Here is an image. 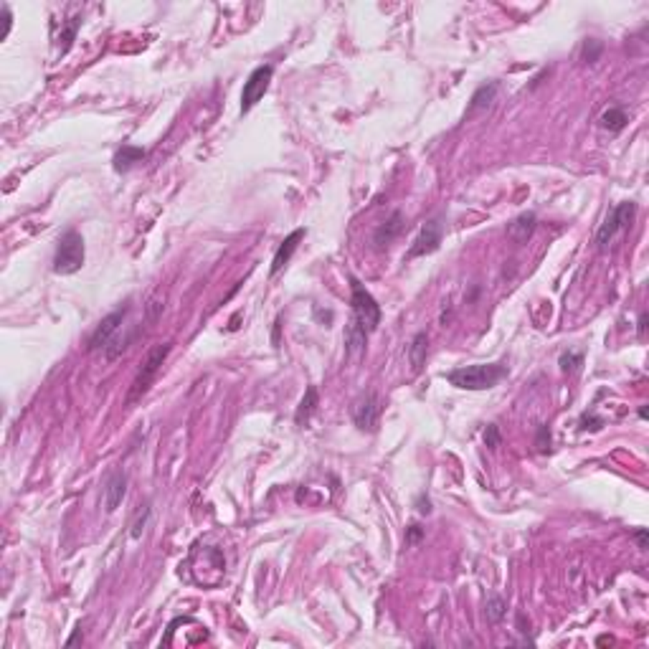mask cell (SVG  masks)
Listing matches in <instances>:
<instances>
[{
    "label": "cell",
    "mask_w": 649,
    "mask_h": 649,
    "mask_svg": "<svg viewBox=\"0 0 649 649\" xmlns=\"http://www.w3.org/2000/svg\"><path fill=\"white\" fill-rule=\"evenodd\" d=\"M507 376V368L503 363H480V365H461L449 370L447 381L461 391H487Z\"/></svg>",
    "instance_id": "cell-1"
},
{
    "label": "cell",
    "mask_w": 649,
    "mask_h": 649,
    "mask_svg": "<svg viewBox=\"0 0 649 649\" xmlns=\"http://www.w3.org/2000/svg\"><path fill=\"white\" fill-rule=\"evenodd\" d=\"M426 353H429V335L426 333H416L409 345V363H411L413 373H419L426 363Z\"/></svg>",
    "instance_id": "cell-17"
},
{
    "label": "cell",
    "mask_w": 649,
    "mask_h": 649,
    "mask_svg": "<svg viewBox=\"0 0 649 649\" xmlns=\"http://www.w3.org/2000/svg\"><path fill=\"white\" fill-rule=\"evenodd\" d=\"M401 231H404V213H401V211H393L391 216L385 218L383 224L376 229V234H373V244H376V249H385V246L391 244Z\"/></svg>",
    "instance_id": "cell-13"
},
{
    "label": "cell",
    "mask_w": 649,
    "mask_h": 649,
    "mask_svg": "<svg viewBox=\"0 0 649 649\" xmlns=\"http://www.w3.org/2000/svg\"><path fill=\"white\" fill-rule=\"evenodd\" d=\"M84 238L74 229H69L59 238L56 254H54V272L56 274H77L84 266Z\"/></svg>",
    "instance_id": "cell-3"
},
{
    "label": "cell",
    "mask_w": 649,
    "mask_h": 649,
    "mask_svg": "<svg viewBox=\"0 0 649 649\" xmlns=\"http://www.w3.org/2000/svg\"><path fill=\"white\" fill-rule=\"evenodd\" d=\"M79 636H82V629H77V632H74V634L69 636V642H66V644H77V642H79Z\"/></svg>",
    "instance_id": "cell-35"
},
{
    "label": "cell",
    "mask_w": 649,
    "mask_h": 649,
    "mask_svg": "<svg viewBox=\"0 0 649 649\" xmlns=\"http://www.w3.org/2000/svg\"><path fill=\"white\" fill-rule=\"evenodd\" d=\"M79 23H82V18H71L69 23H66V29H63V33H61V38L59 41H63V46L59 49V54H66V51L71 49V43H74V38H77V31H79Z\"/></svg>",
    "instance_id": "cell-24"
},
{
    "label": "cell",
    "mask_w": 649,
    "mask_h": 649,
    "mask_svg": "<svg viewBox=\"0 0 649 649\" xmlns=\"http://www.w3.org/2000/svg\"><path fill=\"white\" fill-rule=\"evenodd\" d=\"M560 370L563 373H576V370L583 365V353H579V350H568V353H563L560 356Z\"/></svg>",
    "instance_id": "cell-23"
},
{
    "label": "cell",
    "mask_w": 649,
    "mask_h": 649,
    "mask_svg": "<svg viewBox=\"0 0 649 649\" xmlns=\"http://www.w3.org/2000/svg\"><path fill=\"white\" fill-rule=\"evenodd\" d=\"M535 447H537V452H548V449H551V432H548V426H545V424L537 426Z\"/></svg>",
    "instance_id": "cell-27"
},
{
    "label": "cell",
    "mask_w": 649,
    "mask_h": 649,
    "mask_svg": "<svg viewBox=\"0 0 649 649\" xmlns=\"http://www.w3.org/2000/svg\"><path fill=\"white\" fill-rule=\"evenodd\" d=\"M441 238H444V224L441 218H429L424 226H421L419 236L413 238L411 249L406 254V259H416V257H426V254H434L441 246Z\"/></svg>",
    "instance_id": "cell-9"
},
{
    "label": "cell",
    "mask_w": 649,
    "mask_h": 649,
    "mask_svg": "<svg viewBox=\"0 0 649 649\" xmlns=\"http://www.w3.org/2000/svg\"><path fill=\"white\" fill-rule=\"evenodd\" d=\"M145 160V150L142 147H135V145H122V150H117V155H114V170L117 173H127V170L132 168L135 162Z\"/></svg>",
    "instance_id": "cell-18"
},
{
    "label": "cell",
    "mask_w": 649,
    "mask_h": 649,
    "mask_svg": "<svg viewBox=\"0 0 649 649\" xmlns=\"http://www.w3.org/2000/svg\"><path fill=\"white\" fill-rule=\"evenodd\" d=\"M599 122H601V127H604V130H609L611 135H619L621 130L629 125V114H627V109H624V107H616L614 105V107H609L606 112L601 114Z\"/></svg>",
    "instance_id": "cell-19"
},
{
    "label": "cell",
    "mask_w": 649,
    "mask_h": 649,
    "mask_svg": "<svg viewBox=\"0 0 649 649\" xmlns=\"http://www.w3.org/2000/svg\"><path fill=\"white\" fill-rule=\"evenodd\" d=\"M588 424H593L591 429H601V426H604V421H601V419H596L593 413H583V416H581V426H579V429H581V432H586V429H588Z\"/></svg>",
    "instance_id": "cell-28"
},
{
    "label": "cell",
    "mask_w": 649,
    "mask_h": 649,
    "mask_svg": "<svg viewBox=\"0 0 649 649\" xmlns=\"http://www.w3.org/2000/svg\"><path fill=\"white\" fill-rule=\"evenodd\" d=\"M274 77V66L272 63H261L249 74V79L244 82V91H241V114L252 112L254 107L261 102V97L269 89V82Z\"/></svg>",
    "instance_id": "cell-8"
},
{
    "label": "cell",
    "mask_w": 649,
    "mask_h": 649,
    "mask_svg": "<svg viewBox=\"0 0 649 649\" xmlns=\"http://www.w3.org/2000/svg\"><path fill=\"white\" fill-rule=\"evenodd\" d=\"M535 224H537V216L533 213V211H528V213H520L517 218H512V221H510L507 236L512 238V241H517V244H525V241L533 236Z\"/></svg>",
    "instance_id": "cell-15"
},
{
    "label": "cell",
    "mask_w": 649,
    "mask_h": 649,
    "mask_svg": "<svg viewBox=\"0 0 649 649\" xmlns=\"http://www.w3.org/2000/svg\"><path fill=\"white\" fill-rule=\"evenodd\" d=\"M317 404H320V398H317V388H314V385H310L307 391H305V398H302L300 406H297V413H294V421H297V426H307L310 416L314 413Z\"/></svg>",
    "instance_id": "cell-20"
},
{
    "label": "cell",
    "mask_w": 649,
    "mask_h": 649,
    "mask_svg": "<svg viewBox=\"0 0 649 649\" xmlns=\"http://www.w3.org/2000/svg\"><path fill=\"white\" fill-rule=\"evenodd\" d=\"M421 535H424V528H421V525H411V528L406 530V543L409 545L416 543V540H421Z\"/></svg>",
    "instance_id": "cell-29"
},
{
    "label": "cell",
    "mask_w": 649,
    "mask_h": 649,
    "mask_svg": "<svg viewBox=\"0 0 649 649\" xmlns=\"http://www.w3.org/2000/svg\"><path fill=\"white\" fill-rule=\"evenodd\" d=\"M500 441H503V436H500V426L489 424L487 429H484V444H487L489 449H497L500 447Z\"/></svg>",
    "instance_id": "cell-26"
},
{
    "label": "cell",
    "mask_w": 649,
    "mask_h": 649,
    "mask_svg": "<svg viewBox=\"0 0 649 649\" xmlns=\"http://www.w3.org/2000/svg\"><path fill=\"white\" fill-rule=\"evenodd\" d=\"M127 495V475L122 469H114L112 475L107 477L105 482V510L107 512H114V510L122 505Z\"/></svg>",
    "instance_id": "cell-12"
},
{
    "label": "cell",
    "mask_w": 649,
    "mask_h": 649,
    "mask_svg": "<svg viewBox=\"0 0 649 649\" xmlns=\"http://www.w3.org/2000/svg\"><path fill=\"white\" fill-rule=\"evenodd\" d=\"M127 312H130V307H117L114 312H109L105 317V320L99 322L97 328H94V333L89 335V345L86 348L89 350H105L109 342L114 340V335H117V330H119V325L125 322V317H127Z\"/></svg>",
    "instance_id": "cell-10"
},
{
    "label": "cell",
    "mask_w": 649,
    "mask_h": 649,
    "mask_svg": "<svg viewBox=\"0 0 649 649\" xmlns=\"http://www.w3.org/2000/svg\"><path fill=\"white\" fill-rule=\"evenodd\" d=\"M416 505H419L416 510H419L421 515H429V512H432V503H429V497L421 495V497H419V503H416Z\"/></svg>",
    "instance_id": "cell-31"
},
{
    "label": "cell",
    "mask_w": 649,
    "mask_h": 649,
    "mask_svg": "<svg viewBox=\"0 0 649 649\" xmlns=\"http://www.w3.org/2000/svg\"><path fill=\"white\" fill-rule=\"evenodd\" d=\"M365 340H368V333H365L356 320H350L348 328H345V353H348L350 358L360 356L365 350Z\"/></svg>",
    "instance_id": "cell-16"
},
{
    "label": "cell",
    "mask_w": 649,
    "mask_h": 649,
    "mask_svg": "<svg viewBox=\"0 0 649 649\" xmlns=\"http://www.w3.org/2000/svg\"><path fill=\"white\" fill-rule=\"evenodd\" d=\"M636 333H639V335H644V333H647V312L639 314V322H636Z\"/></svg>",
    "instance_id": "cell-32"
},
{
    "label": "cell",
    "mask_w": 649,
    "mask_h": 649,
    "mask_svg": "<svg viewBox=\"0 0 649 649\" xmlns=\"http://www.w3.org/2000/svg\"><path fill=\"white\" fill-rule=\"evenodd\" d=\"M193 581L201 586H218L226 573V558L224 553L213 548V545H196L188 558Z\"/></svg>",
    "instance_id": "cell-2"
},
{
    "label": "cell",
    "mask_w": 649,
    "mask_h": 649,
    "mask_svg": "<svg viewBox=\"0 0 649 649\" xmlns=\"http://www.w3.org/2000/svg\"><path fill=\"white\" fill-rule=\"evenodd\" d=\"M272 342L274 345H280V320L274 322V333H272Z\"/></svg>",
    "instance_id": "cell-34"
},
{
    "label": "cell",
    "mask_w": 649,
    "mask_h": 649,
    "mask_svg": "<svg viewBox=\"0 0 649 649\" xmlns=\"http://www.w3.org/2000/svg\"><path fill=\"white\" fill-rule=\"evenodd\" d=\"M634 213H636L634 201H621L609 211L606 218H604V224L596 231V246H599V252H606L609 246H611V241L616 238V234H621L624 229L632 226Z\"/></svg>",
    "instance_id": "cell-5"
},
{
    "label": "cell",
    "mask_w": 649,
    "mask_h": 649,
    "mask_svg": "<svg viewBox=\"0 0 649 649\" xmlns=\"http://www.w3.org/2000/svg\"><path fill=\"white\" fill-rule=\"evenodd\" d=\"M170 353V345L168 342H162V345H155L150 353H147L145 363H142L140 373H137V378H135L132 388H130V396H127V406H132L135 401H140L142 396L147 393V388L153 385V381L158 378V373H160L162 363H165V358H168Z\"/></svg>",
    "instance_id": "cell-6"
},
{
    "label": "cell",
    "mask_w": 649,
    "mask_h": 649,
    "mask_svg": "<svg viewBox=\"0 0 649 649\" xmlns=\"http://www.w3.org/2000/svg\"><path fill=\"white\" fill-rule=\"evenodd\" d=\"M150 512H153V510H150V505H145V510H142V512H137V517H135V523H132V533H130V535H132V537H140L142 535Z\"/></svg>",
    "instance_id": "cell-25"
},
{
    "label": "cell",
    "mask_w": 649,
    "mask_h": 649,
    "mask_svg": "<svg viewBox=\"0 0 649 649\" xmlns=\"http://www.w3.org/2000/svg\"><path fill=\"white\" fill-rule=\"evenodd\" d=\"M601 51H604V43L596 41V38H586L583 41V46H581V61L583 63H596L601 56Z\"/></svg>",
    "instance_id": "cell-22"
},
{
    "label": "cell",
    "mask_w": 649,
    "mask_h": 649,
    "mask_svg": "<svg viewBox=\"0 0 649 649\" xmlns=\"http://www.w3.org/2000/svg\"><path fill=\"white\" fill-rule=\"evenodd\" d=\"M507 614V601L503 596H489L487 606H484V616H487L489 624H500Z\"/></svg>",
    "instance_id": "cell-21"
},
{
    "label": "cell",
    "mask_w": 649,
    "mask_h": 649,
    "mask_svg": "<svg viewBox=\"0 0 649 649\" xmlns=\"http://www.w3.org/2000/svg\"><path fill=\"white\" fill-rule=\"evenodd\" d=\"M381 411H383V404H381V398H378L376 391H363L356 401H353V406H350L353 424H356L360 432H368V434H373L378 429Z\"/></svg>",
    "instance_id": "cell-7"
},
{
    "label": "cell",
    "mask_w": 649,
    "mask_h": 649,
    "mask_svg": "<svg viewBox=\"0 0 649 649\" xmlns=\"http://www.w3.org/2000/svg\"><path fill=\"white\" fill-rule=\"evenodd\" d=\"M305 234H307V229H294L289 236L284 238L280 244V249L274 252V259H272V266H269V274H280L282 269H284L287 264H289V259H292V254L297 252V246H300V241L305 238Z\"/></svg>",
    "instance_id": "cell-11"
},
{
    "label": "cell",
    "mask_w": 649,
    "mask_h": 649,
    "mask_svg": "<svg viewBox=\"0 0 649 649\" xmlns=\"http://www.w3.org/2000/svg\"><path fill=\"white\" fill-rule=\"evenodd\" d=\"M634 540H636V545H639L642 551H647V530H644V528L634 530Z\"/></svg>",
    "instance_id": "cell-30"
},
{
    "label": "cell",
    "mask_w": 649,
    "mask_h": 649,
    "mask_svg": "<svg viewBox=\"0 0 649 649\" xmlns=\"http://www.w3.org/2000/svg\"><path fill=\"white\" fill-rule=\"evenodd\" d=\"M350 307H353V320L365 330V333H376L381 325V305L376 297L365 289L358 280H350Z\"/></svg>",
    "instance_id": "cell-4"
},
{
    "label": "cell",
    "mask_w": 649,
    "mask_h": 649,
    "mask_svg": "<svg viewBox=\"0 0 649 649\" xmlns=\"http://www.w3.org/2000/svg\"><path fill=\"white\" fill-rule=\"evenodd\" d=\"M497 91H500V84H497V82L482 84L480 89L472 94V102H469V109L464 117H475V114H480V112H487L489 107H492V102H495Z\"/></svg>",
    "instance_id": "cell-14"
},
{
    "label": "cell",
    "mask_w": 649,
    "mask_h": 649,
    "mask_svg": "<svg viewBox=\"0 0 649 649\" xmlns=\"http://www.w3.org/2000/svg\"><path fill=\"white\" fill-rule=\"evenodd\" d=\"M517 629H520L523 634H528V632H530V624L525 627V616H523V614H517Z\"/></svg>",
    "instance_id": "cell-33"
}]
</instances>
